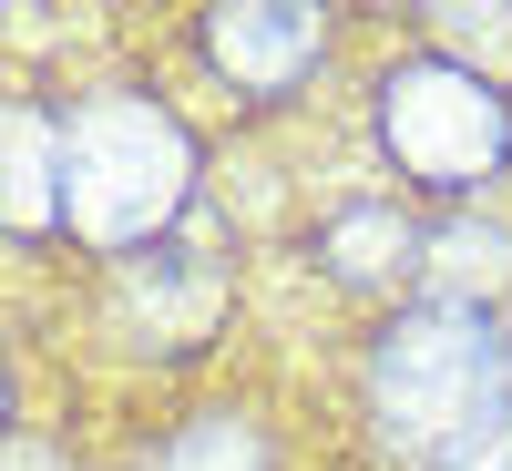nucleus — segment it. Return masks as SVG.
Returning a JSON list of instances; mask_svg holds the SVG:
<instances>
[{
  "label": "nucleus",
  "mask_w": 512,
  "mask_h": 471,
  "mask_svg": "<svg viewBox=\"0 0 512 471\" xmlns=\"http://www.w3.org/2000/svg\"><path fill=\"white\" fill-rule=\"evenodd\" d=\"M185 195H195V144L164 103H144V93L62 103V226L82 246L144 256V246H164Z\"/></svg>",
  "instance_id": "1"
},
{
  "label": "nucleus",
  "mask_w": 512,
  "mask_h": 471,
  "mask_svg": "<svg viewBox=\"0 0 512 471\" xmlns=\"http://www.w3.org/2000/svg\"><path fill=\"white\" fill-rule=\"evenodd\" d=\"M502 379H512V328H502V308H441V297L400 308L390 328H379V349H369L379 451L431 471V461L502 400Z\"/></svg>",
  "instance_id": "2"
},
{
  "label": "nucleus",
  "mask_w": 512,
  "mask_h": 471,
  "mask_svg": "<svg viewBox=\"0 0 512 471\" xmlns=\"http://www.w3.org/2000/svg\"><path fill=\"white\" fill-rule=\"evenodd\" d=\"M379 144L420 195H482L512 154V103L502 82L451 62V52H420L379 82Z\"/></svg>",
  "instance_id": "3"
},
{
  "label": "nucleus",
  "mask_w": 512,
  "mask_h": 471,
  "mask_svg": "<svg viewBox=\"0 0 512 471\" xmlns=\"http://www.w3.org/2000/svg\"><path fill=\"white\" fill-rule=\"evenodd\" d=\"M318 52H328V11H308V0H256V11L205 21V62H216L246 103H277Z\"/></svg>",
  "instance_id": "4"
},
{
  "label": "nucleus",
  "mask_w": 512,
  "mask_h": 471,
  "mask_svg": "<svg viewBox=\"0 0 512 471\" xmlns=\"http://www.w3.org/2000/svg\"><path fill=\"white\" fill-rule=\"evenodd\" d=\"M318 256H328V277H338V287H400V277H420L431 236H420L400 205H349V216H328Z\"/></svg>",
  "instance_id": "5"
},
{
  "label": "nucleus",
  "mask_w": 512,
  "mask_h": 471,
  "mask_svg": "<svg viewBox=\"0 0 512 471\" xmlns=\"http://www.w3.org/2000/svg\"><path fill=\"white\" fill-rule=\"evenodd\" d=\"M420 277H431L441 308H502V287H512V226H482V216L431 226V256H420Z\"/></svg>",
  "instance_id": "6"
},
{
  "label": "nucleus",
  "mask_w": 512,
  "mask_h": 471,
  "mask_svg": "<svg viewBox=\"0 0 512 471\" xmlns=\"http://www.w3.org/2000/svg\"><path fill=\"white\" fill-rule=\"evenodd\" d=\"M62 226V113L21 103L11 113V236Z\"/></svg>",
  "instance_id": "7"
},
{
  "label": "nucleus",
  "mask_w": 512,
  "mask_h": 471,
  "mask_svg": "<svg viewBox=\"0 0 512 471\" xmlns=\"http://www.w3.org/2000/svg\"><path fill=\"white\" fill-rule=\"evenodd\" d=\"M134 471H277V461H267V441H256L236 410H205V420H185V431L154 461H134Z\"/></svg>",
  "instance_id": "8"
},
{
  "label": "nucleus",
  "mask_w": 512,
  "mask_h": 471,
  "mask_svg": "<svg viewBox=\"0 0 512 471\" xmlns=\"http://www.w3.org/2000/svg\"><path fill=\"white\" fill-rule=\"evenodd\" d=\"M431 471H512V379H502V400H492V410H482Z\"/></svg>",
  "instance_id": "9"
}]
</instances>
